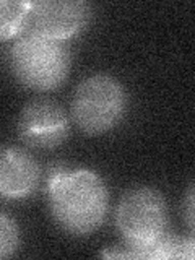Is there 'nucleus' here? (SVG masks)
Wrapping results in <instances>:
<instances>
[{
  "mask_svg": "<svg viewBox=\"0 0 195 260\" xmlns=\"http://www.w3.org/2000/svg\"><path fill=\"white\" fill-rule=\"evenodd\" d=\"M70 120L59 104L35 100L23 108L18 119L20 140L35 150H52L69 138Z\"/></svg>",
  "mask_w": 195,
  "mask_h": 260,
  "instance_id": "obj_5",
  "label": "nucleus"
},
{
  "mask_svg": "<svg viewBox=\"0 0 195 260\" xmlns=\"http://www.w3.org/2000/svg\"><path fill=\"white\" fill-rule=\"evenodd\" d=\"M41 169L32 154L18 146H0V199L24 200L38 190Z\"/></svg>",
  "mask_w": 195,
  "mask_h": 260,
  "instance_id": "obj_7",
  "label": "nucleus"
},
{
  "mask_svg": "<svg viewBox=\"0 0 195 260\" xmlns=\"http://www.w3.org/2000/svg\"><path fill=\"white\" fill-rule=\"evenodd\" d=\"M127 112V93L119 80L94 73L81 80L72 98V117L88 135H101L120 124Z\"/></svg>",
  "mask_w": 195,
  "mask_h": 260,
  "instance_id": "obj_4",
  "label": "nucleus"
},
{
  "mask_svg": "<svg viewBox=\"0 0 195 260\" xmlns=\"http://www.w3.org/2000/svg\"><path fill=\"white\" fill-rule=\"evenodd\" d=\"M20 249V230L15 219L0 213V258H8Z\"/></svg>",
  "mask_w": 195,
  "mask_h": 260,
  "instance_id": "obj_10",
  "label": "nucleus"
},
{
  "mask_svg": "<svg viewBox=\"0 0 195 260\" xmlns=\"http://www.w3.org/2000/svg\"><path fill=\"white\" fill-rule=\"evenodd\" d=\"M47 205L63 233L83 238L104 224L109 190L94 171L55 168L47 179Z\"/></svg>",
  "mask_w": 195,
  "mask_h": 260,
  "instance_id": "obj_1",
  "label": "nucleus"
},
{
  "mask_svg": "<svg viewBox=\"0 0 195 260\" xmlns=\"http://www.w3.org/2000/svg\"><path fill=\"white\" fill-rule=\"evenodd\" d=\"M32 2L0 0V41L18 38L29 24Z\"/></svg>",
  "mask_w": 195,
  "mask_h": 260,
  "instance_id": "obj_8",
  "label": "nucleus"
},
{
  "mask_svg": "<svg viewBox=\"0 0 195 260\" xmlns=\"http://www.w3.org/2000/svg\"><path fill=\"white\" fill-rule=\"evenodd\" d=\"M187 223H189L190 230L193 228V189L190 187L189 189V193H187Z\"/></svg>",
  "mask_w": 195,
  "mask_h": 260,
  "instance_id": "obj_11",
  "label": "nucleus"
},
{
  "mask_svg": "<svg viewBox=\"0 0 195 260\" xmlns=\"http://www.w3.org/2000/svg\"><path fill=\"white\" fill-rule=\"evenodd\" d=\"M117 230L127 250L103 252V257L134 258L168 233V208L165 197L151 187H134L119 200L116 210Z\"/></svg>",
  "mask_w": 195,
  "mask_h": 260,
  "instance_id": "obj_3",
  "label": "nucleus"
},
{
  "mask_svg": "<svg viewBox=\"0 0 195 260\" xmlns=\"http://www.w3.org/2000/svg\"><path fill=\"white\" fill-rule=\"evenodd\" d=\"M193 257V239L179 238L166 233L148 249L137 252L134 258H192Z\"/></svg>",
  "mask_w": 195,
  "mask_h": 260,
  "instance_id": "obj_9",
  "label": "nucleus"
},
{
  "mask_svg": "<svg viewBox=\"0 0 195 260\" xmlns=\"http://www.w3.org/2000/svg\"><path fill=\"white\" fill-rule=\"evenodd\" d=\"M7 65L15 80L35 91H51L69 78L72 54L63 41L26 29L7 52Z\"/></svg>",
  "mask_w": 195,
  "mask_h": 260,
  "instance_id": "obj_2",
  "label": "nucleus"
},
{
  "mask_svg": "<svg viewBox=\"0 0 195 260\" xmlns=\"http://www.w3.org/2000/svg\"><path fill=\"white\" fill-rule=\"evenodd\" d=\"M91 7L80 0H43L32 2L29 24L32 31L55 41L80 35L91 18Z\"/></svg>",
  "mask_w": 195,
  "mask_h": 260,
  "instance_id": "obj_6",
  "label": "nucleus"
}]
</instances>
